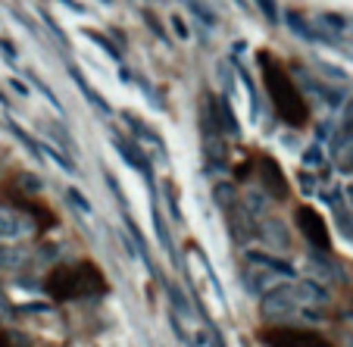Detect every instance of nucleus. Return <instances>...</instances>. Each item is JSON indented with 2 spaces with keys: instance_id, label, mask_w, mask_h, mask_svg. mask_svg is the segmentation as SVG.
I'll return each mask as SVG.
<instances>
[{
  "instance_id": "nucleus-3",
  "label": "nucleus",
  "mask_w": 353,
  "mask_h": 347,
  "mask_svg": "<svg viewBox=\"0 0 353 347\" xmlns=\"http://www.w3.org/2000/svg\"><path fill=\"white\" fill-rule=\"evenodd\" d=\"M263 72H266L269 91H272V101H275V107H279L281 119L291 122V126L307 122V103H303V94H300V88H294V81L288 79L281 69H275L269 60L263 63Z\"/></svg>"
},
{
  "instance_id": "nucleus-1",
  "label": "nucleus",
  "mask_w": 353,
  "mask_h": 347,
  "mask_svg": "<svg viewBox=\"0 0 353 347\" xmlns=\"http://www.w3.org/2000/svg\"><path fill=\"white\" fill-rule=\"evenodd\" d=\"M328 301V291L319 285V281H310V279H285V281H275L266 294L260 297V307L266 319L275 322H288L294 316H313L316 307Z\"/></svg>"
},
{
  "instance_id": "nucleus-2",
  "label": "nucleus",
  "mask_w": 353,
  "mask_h": 347,
  "mask_svg": "<svg viewBox=\"0 0 353 347\" xmlns=\"http://www.w3.org/2000/svg\"><path fill=\"white\" fill-rule=\"evenodd\" d=\"M107 288L103 275L91 266V263H75V266H60L50 279H47V291L60 297V301H72V297H88V294H100Z\"/></svg>"
},
{
  "instance_id": "nucleus-19",
  "label": "nucleus",
  "mask_w": 353,
  "mask_h": 347,
  "mask_svg": "<svg viewBox=\"0 0 353 347\" xmlns=\"http://www.w3.org/2000/svg\"><path fill=\"white\" fill-rule=\"evenodd\" d=\"M88 38H91V41H94V44H97V47H100V50H103V54H107V57H110V60H116V63H119V50H116V47H113V44H110V41H107V38H103V34H97V32H88Z\"/></svg>"
},
{
  "instance_id": "nucleus-9",
  "label": "nucleus",
  "mask_w": 353,
  "mask_h": 347,
  "mask_svg": "<svg viewBox=\"0 0 353 347\" xmlns=\"http://www.w3.org/2000/svg\"><path fill=\"white\" fill-rule=\"evenodd\" d=\"M260 172H263V188H266L272 197H285L288 194V181H285V175H281V169H279V163H272V160H263L260 163Z\"/></svg>"
},
{
  "instance_id": "nucleus-5",
  "label": "nucleus",
  "mask_w": 353,
  "mask_h": 347,
  "mask_svg": "<svg viewBox=\"0 0 353 347\" xmlns=\"http://www.w3.org/2000/svg\"><path fill=\"white\" fill-rule=\"evenodd\" d=\"M250 235H256V241L266 247H275V250H288L291 247V238H288L285 222H279L275 216H263V219L250 222Z\"/></svg>"
},
{
  "instance_id": "nucleus-21",
  "label": "nucleus",
  "mask_w": 353,
  "mask_h": 347,
  "mask_svg": "<svg viewBox=\"0 0 353 347\" xmlns=\"http://www.w3.org/2000/svg\"><path fill=\"white\" fill-rule=\"evenodd\" d=\"M256 7H260V13L266 16L269 22H279V7H275V0H256Z\"/></svg>"
},
{
  "instance_id": "nucleus-22",
  "label": "nucleus",
  "mask_w": 353,
  "mask_h": 347,
  "mask_svg": "<svg viewBox=\"0 0 353 347\" xmlns=\"http://www.w3.org/2000/svg\"><path fill=\"white\" fill-rule=\"evenodd\" d=\"M322 163V150H319V144H313V147H307V150H303V166H319Z\"/></svg>"
},
{
  "instance_id": "nucleus-11",
  "label": "nucleus",
  "mask_w": 353,
  "mask_h": 347,
  "mask_svg": "<svg viewBox=\"0 0 353 347\" xmlns=\"http://www.w3.org/2000/svg\"><path fill=\"white\" fill-rule=\"evenodd\" d=\"M28 260V254L22 250L19 244H7V241H0V269H7V272H16L22 269Z\"/></svg>"
},
{
  "instance_id": "nucleus-14",
  "label": "nucleus",
  "mask_w": 353,
  "mask_h": 347,
  "mask_svg": "<svg viewBox=\"0 0 353 347\" xmlns=\"http://www.w3.org/2000/svg\"><path fill=\"white\" fill-rule=\"evenodd\" d=\"M66 201L72 204V207L79 210V213L85 216V219H91V216H94V207H91V201H88V197H85V194L79 191V188H66Z\"/></svg>"
},
{
  "instance_id": "nucleus-6",
  "label": "nucleus",
  "mask_w": 353,
  "mask_h": 347,
  "mask_svg": "<svg viewBox=\"0 0 353 347\" xmlns=\"http://www.w3.org/2000/svg\"><path fill=\"white\" fill-rule=\"evenodd\" d=\"M32 219L22 216L19 210L13 207H0V241H7V244H16V241L28 238L32 235Z\"/></svg>"
},
{
  "instance_id": "nucleus-4",
  "label": "nucleus",
  "mask_w": 353,
  "mask_h": 347,
  "mask_svg": "<svg viewBox=\"0 0 353 347\" xmlns=\"http://www.w3.org/2000/svg\"><path fill=\"white\" fill-rule=\"evenodd\" d=\"M269 347H328L325 338L313 332H303V328H272V332L263 335Z\"/></svg>"
},
{
  "instance_id": "nucleus-7",
  "label": "nucleus",
  "mask_w": 353,
  "mask_h": 347,
  "mask_svg": "<svg viewBox=\"0 0 353 347\" xmlns=\"http://www.w3.org/2000/svg\"><path fill=\"white\" fill-rule=\"evenodd\" d=\"M279 275H281V272H275V269L263 266V263L247 260V263H244V272H241V279H244L247 294H256V297H263V294H266L269 288L279 281Z\"/></svg>"
},
{
  "instance_id": "nucleus-20",
  "label": "nucleus",
  "mask_w": 353,
  "mask_h": 347,
  "mask_svg": "<svg viewBox=\"0 0 353 347\" xmlns=\"http://www.w3.org/2000/svg\"><path fill=\"white\" fill-rule=\"evenodd\" d=\"M313 269L322 275V279H338V269H334L332 263L325 266V260H322V257H316V254H313Z\"/></svg>"
},
{
  "instance_id": "nucleus-16",
  "label": "nucleus",
  "mask_w": 353,
  "mask_h": 347,
  "mask_svg": "<svg viewBox=\"0 0 353 347\" xmlns=\"http://www.w3.org/2000/svg\"><path fill=\"white\" fill-rule=\"evenodd\" d=\"M285 19H288V26H291L294 32H297V34H300V38H303V41H316V34H313V26H310L307 19H300L297 13H288Z\"/></svg>"
},
{
  "instance_id": "nucleus-24",
  "label": "nucleus",
  "mask_w": 353,
  "mask_h": 347,
  "mask_svg": "<svg viewBox=\"0 0 353 347\" xmlns=\"http://www.w3.org/2000/svg\"><path fill=\"white\" fill-rule=\"evenodd\" d=\"M10 85H13V88H16V94H22V97H28V94H32V88H26L19 79H13V81H10Z\"/></svg>"
},
{
  "instance_id": "nucleus-23",
  "label": "nucleus",
  "mask_w": 353,
  "mask_h": 347,
  "mask_svg": "<svg viewBox=\"0 0 353 347\" xmlns=\"http://www.w3.org/2000/svg\"><path fill=\"white\" fill-rule=\"evenodd\" d=\"M172 28H175V34H179L181 41L191 38V32H188V26H185V19H181V16H172Z\"/></svg>"
},
{
  "instance_id": "nucleus-18",
  "label": "nucleus",
  "mask_w": 353,
  "mask_h": 347,
  "mask_svg": "<svg viewBox=\"0 0 353 347\" xmlns=\"http://www.w3.org/2000/svg\"><path fill=\"white\" fill-rule=\"evenodd\" d=\"M188 7H191V13H194V16H197V19H200V22H207V26H210V28H213V26H216V13H213V10H210V7H207V3H200V0H188Z\"/></svg>"
},
{
  "instance_id": "nucleus-12",
  "label": "nucleus",
  "mask_w": 353,
  "mask_h": 347,
  "mask_svg": "<svg viewBox=\"0 0 353 347\" xmlns=\"http://www.w3.org/2000/svg\"><path fill=\"white\" fill-rule=\"evenodd\" d=\"M69 75H72V79H75V85H79V88H81V94H85V97H88V103H91V107H94V110H97V113H100V116H110V103H107V101H103V97H100V94H97V91H94V88H91V85H88V79H85V75H81V72H79V69H69Z\"/></svg>"
},
{
  "instance_id": "nucleus-8",
  "label": "nucleus",
  "mask_w": 353,
  "mask_h": 347,
  "mask_svg": "<svg viewBox=\"0 0 353 347\" xmlns=\"http://www.w3.org/2000/svg\"><path fill=\"white\" fill-rule=\"evenodd\" d=\"M297 222H300V228H303V238L310 241L313 247H319V250H328V226H325V219H322L316 210H310V207H303L297 213Z\"/></svg>"
},
{
  "instance_id": "nucleus-15",
  "label": "nucleus",
  "mask_w": 353,
  "mask_h": 347,
  "mask_svg": "<svg viewBox=\"0 0 353 347\" xmlns=\"http://www.w3.org/2000/svg\"><path fill=\"white\" fill-rule=\"evenodd\" d=\"M169 301H172V310H175V313H181L185 319H191V316H194V313H191V304H188V297L179 291V285H169Z\"/></svg>"
},
{
  "instance_id": "nucleus-17",
  "label": "nucleus",
  "mask_w": 353,
  "mask_h": 347,
  "mask_svg": "<svg viewBox=\"0 0 353 347\" xmlns=\"http://www.w3.org/2000/svg\"><path fill=\"white\" fill-rule=\"evenodd\" d=\"M38 154H44L47 160H54L57 166L63 169V172H69V175L75 172V166H72V163H69V157H66V154H60V150H50V147H44V144H41V147H38Z\"/></svg>"
},
{
  "instance_id": "nucleus-10",
  "label": "nucleus",
  "mask_w": 353,
  "mask_h": 347,
  "mask_svg": "<svg viewBox=\"0 0 353 347\" xmlns=\"http://www.w3.org/2000/svg\"><path fill=\"white\" fill-rule=\"evenodd\" d=\"M113 144H116V150L122 154V160L132 163V169H138V172L144 175V179L150 175V172H147V157L138 150V144H134V141H128V144H125V138H116Z\"/></svg>"
},
{
  "instance_id": "nucleus-13",
  "label": "nucleus",
  "mask_w": 353,
  "mask_h": 347,
  "mask_svg": "<svg viewBox=\"0 0 353 347\" xmlns=\"http://www.w3.org/2000/svg\"><path fill=\"white\" fill-rule=\"evenodd\" d=\"M150 222H154V232H157V241H160V247L175 260L172 238H169V228H166V222H163V210H160V204H157V201H154V207H150Z\"/></svg>"
}]
</instances>
